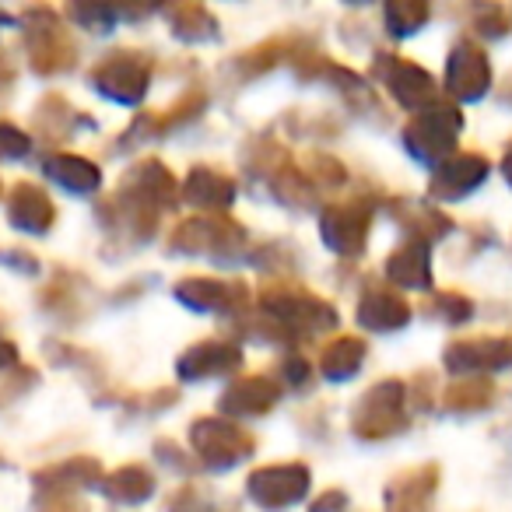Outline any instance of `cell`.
Wrapping results in <instances>:
<instances>
[{"instance_id":"8","label":"cell","mask_w":512,"mask_h":512,"mask_svg":"<svg viewBox=\"0 0 512 512\" xmlns=\"http://www.w3.org/2000/svg\"><path fill=\"white\" fill-rule=\"evenodd\" d=\"M512 362V341L491 337V341H463L446 351V365L453 372H474V369H505Z\"/></svg>"},{"instance_id":"21","label":"cell","mask_w":512,"mask_h":512,"mask_svg":"<svg viewBox=\"0 0 512 512\" xmlns=\"http://www.w3.org/2000/svg\"><path fill=\"white\" fill-rule=\"evenodd\" d=\"M176 299L186 302L190 309H197V313H221V309L228 306V288L218 285V281L197 278V281H186V285H179Z\"/></svg>"},{"instance_id":"11","label":"cell","mask_w":512,"mask_h":512,"mask_svg":"<svg viewBox=\"0 0 512 512\" xmlns=\"http://www.w3.org/2000/svg\"><path fill=\"white\" fill-rule=\"evenodd\" d=\"M484 176H488V162L477 155H460L453 158V162L439 165V176H435V193L446 200H456L463 197V193H470L474 186L484 183Z\"/></svg>"},{"instance_id":"26","label":"cell","mask_w":512,"mask_h":512,"mask_svg":"<svg viewBox=\"0 0 512 512\" xmlns=\"http://www.w3.org/2000/svg\"><path fill=\"white\" fill-rule=\"evenodd\" d=\"M15 358H18L15 344H8L4 337H0V369H8V365H15Z\"/></svg>"},{"instance_id":"24","label":"cell","mask_w":512,"mask_h":512,"mask_svg":"<svg viewBox=\"0 0 512 512\" xmlns=\"http://www.w3.org/2000/svg\"><path fill=\"white\" fill-rule=\"evenodd\" d=\"M74 15L85 18V22L92 25V32H106L109 25H113V15H109L106 8H78Z\"/></svg>"},{"instance_id":"10","label":"cell","mask_w":512,"mask_h":512,"mask_svg":"<svg viewBox=\"0 0 512 512\" xmlns=\"http://www.w3.org/2000/svg\"><path fill=\"white\" fill-rule=\"evenodd\" d=\"M323 242H327L334 253L341 256H358V249L365 246V228H369V218H365L358 207H334V211L323 214Z\"/></svg>"},{"instance_id":"25","label":"cell","mask_w":512,"mask_h":512,"mask_svg":"<svg viewBox=\"0 0 512 512\" xmlns=\"http://www.w3.org/2000/svg\"><path fill=\"white\" fill-rule=\"evenodd\" d=\"M344 502H348V498H344L341 491H330V495H323L320 502H316V509H313V512H341V509H344Z\"/></svg>"},{"instance_id":"16","label":"cell","mask_w":512,"mask_h":512,"mask_svg":"<svg viewBox=\"0 0 512 512\" xmlns=\"http://www.w3.org/2000/svg\"><path fill=\"white\" fill-rule=\"evenodd\" d=\"M46 176H50L57 186H64L67 193H95V190H99V183H102L99 169H95L88 158H78V155L50 158V165H46Z\"/></svg>"},{"instance_id":"18","label":"cell","mask_w":512,"mask_h":512,"mask_svg":"<svg viewBox=\"0 0 512 512\" xmlns=\"http://www.w3.org/2000/svg\"><path fill=\"white\" fill-rule=\"evenodd\" d=\"M386 274L404 288H428L432 285V271H428L425 246H407L400 253H393L390 264H386Z\"/></svg>"},{"instance_id":"9","label":"cell","mask_w":512,"mask_h":512,"mask_svg":"<svg viewBox=\"0 0 512 512\" xmlns=\"http://www.w3.org/2000/svg\"><path fill=\"white\" fill-rule=\"evenodd\" d=\"M400 404H404V386L383 383L362 400L358 407V432L365 435H386L393 421H400Z\"/></svg>"},{"instance_id":"13","label":"cell","mask_w":512,"mask_h":512,"mask_svg":"<svg viewBox=\"0 0 512 512\" xmlns=\"http://www.w3.org/2000/svg\"><path fill=\"white\" fill-rule=\"evenodd\" d=\"M411 320L407 306L390 292H369L362 302H358V323L365 330H376V334H386V330H400Z\"/></svg>"},{"instance_id":"17","label":"cell","mask_w":512,"mask_h":512,"mask_svg":"<svg viewBox=\"0 0 512 512\" xmlns=\"http://www.w3.org/2000/svg\"><path fill=\"white\" fill-rule=\"evenodd\" d=\"M186 200L197 207H207V211H221V207H228L235 200V186L221 172L193 169L190 179H186Z\"/></svg>"},{"instance_id":"15","label":"cell","mask_w":512,"mask_h":512,"mask_svg":"<svg viewBox=\"0 0 512 512\" xmlns=\"http://www.w3.org/2000/svg\"><path fill=\"white\" fill-rule=\"evenodd\" d=\"M8 218L22 232H46L53 225V204L32 186H18L15 197H11Z\"/></svg>"},{"instance_id":"23","label":"cell","mask_w":512,"mask_h":512,"mask_svg":"<svg viewBox=\"0 0 512 512\" xmlns=\"http://www.w3.org/2000/svg\"><path fill=\"white\" fill-rule=\"evenodd\" d=\"M29 155V137L22 130L8 127V123H0V162L4 158H22Z\"/></svg>"},{"instance_id":"19","label":"cell","mask_w":512,"mask_h":512,"mask_svg":"<svg viewBox=\"0 0 512 512\" xmlns=\"http://www.w3.org/2000/svg\"><path fill=\"white\" fill-rule=\"evenodd\" d=\"M365 358V344L355 341V337H344V341H334L323 355V376L330 383H348L358 369H362Z\"/></svg>"},{"instance_id":"7","label":"cell","mask_w":512,"mask_h":512,"mask_svg":"<svg viewBox=\"0 0 512 512\" xmlns=\"http://www.w3.org/2000/svg\"><path fill=\"white\" fill-rule=\"evenodd\" d=\"M242 365V351L228 341H207L190 348L179 358V376L190 383V379H214V376H228Z\"/></svg>"},{"instance_id":"20","label":"cell","mask_w":512,"mask_h":512,"mask_svg":"<svg viewBox=\"0 0 512 512\" xmlns=\"http://www.w3.org/2000/svg\"><path fill=\"white\" fill-rule=\"evenodd\" d=\"M151 491H155V477L141 467H123L106 481V495L120 505L144 502V498H151Z\"/></svg>"},{"instance_id":"4","label":"cell","mask_w":512,"mask_h":512,"mask_svg":"<svg viewBox=\"0 0 512 512\" xmlns=\"http://www.w3.org/2000/svg\"><path fill=\"white\" fill-rule=\"evenodd\" d=\"M264 306H267V313L278 316L288 330H309V334H316V330H327L337 323L334 309H327L323 302L309 299V295H292V292L274 295L271 292L264 299Z\"/></svg>"},{"instance_id":"3","label":"cell","mask_w":512,"mask_h":512,"mask_svg":"<svg viewBox=\"0 0 512 512\" xmlns=\"http://www.w3.org/2000/svg\"><path fill=\"white\" fill-rule=\"evenodd\" d=\"M460 134V116L446 106L425 109L418 120L407 130V148L414 151V158L421 162H439L449 148H453V137Z\"/></svg>"},{"instance_id":"27","label":"cell","mask_w":512,"mask_h":512,"mask_svg":"<svg viewBox=\"0 0 512 512\" xmlns=\"http://www.w3.org/2000/svg\"><path fill=\"white\" fill-rule=\"evenodd\" d=\"M505 176H509V183H512V151H509V158H505Z\"/></svg>"},{"instance_id":"22","label":"cell","mask_w":512,"mask_h":512,"mask_svg":"<svg viewBox=\"0 0 512 512\" xmlns=\"http://www.w3.org/2000/svg\"><path fill=\"white\" fill-rule=\"evenodd\" d=\"M428 11L421 4H390L386 8V25H390L393 36H411L425 25Z\"/></svg>"},{"instance_id":"14","label":"cell","mask_w":512,"mask_h":512,"mask_svg":"<svg viewBox=\"0 0 512 512\" xmlns=\"http://www.w3.org/2000/svg\"><path fill=\"white\" fill-rule=\"evenodd\" d=\"M386 85H390L393 99H397L400 106H407V109L428 106V102H432V95H435V81L414 64H393L390 74H386Z\"/></svg>"},{"instance_id":"2","label":"cell","mask_w":512,"mask_h":512,"mask_svg":"<svg viewBox=\"0 0 512 512\" xmlns=\"http://www.w3.org/2000/svg\"><path fill=\"white\" fill-rule=\"evenodd\" d=\"M249 498L264 509H288V505L302 502L309 491V470L302 463H285V467H267L256 470L246 484Z\"/></svg>"},{"instance_id":"12","label":"cell","mask_w":512,"mask_h":512,"mask_svg":"<svg viewBox=\"0 0 512 512\" xmlns=\"http://www.w3.org/2000/svg\"><path fill=\"white\" fill-rule=\"evenodd\" d=\"M274 400H278V386L271 383V379H246V383L232 386V390L221 397V411L228 414V418H249V414H264L274 407Z\"/></svg>"},{"instance_id":"1","label":"cell","mask_w":512,"mask_h":512,"mask_svg":"<svg viewBox=\"0 0 512 512\" xmlns=\"http://www.w3.org/2000/svg\"><path fill=\"white\" fill-rule=\"evenodd\" d=\"M190 442H193V449H197V456L211 470H228L253 453V446H249V439L242 435V428L232 425V421H211V418L197 421V425L190 428Z\"/></svg>"},{"instance_id":"5","label":"cell","mask_w":512,"mask_h":512,"mask_svg":"<svg viewBox=\"0 0 512 512\" xmlns=\"http://www.w3.org/2000/svg\"><path fill=\"white\" fill-rule=\"evenodd\" d=\"M446 81H449V92L460 95V99L474 102L488 92V81H491V67L484 60L481 50H474L470 43H460L449 57L446 67Z\"/></svg>"},{"instance_id":"6","label":"cell","mask_w":512,"mask_h":512,"mask_svg":"<svg viewBox=\"0 0 512 512\" xmlns=\"http://www.w3.org/2000/svg\"><path fill=\"white\" fill-rule=\"evenodd\" d=\"M95 85L106 99L123 102V106H134L141 102L144 88H148V71L137 64L134 57H116L95 71Z\"/></svg>"}]
</instances>
